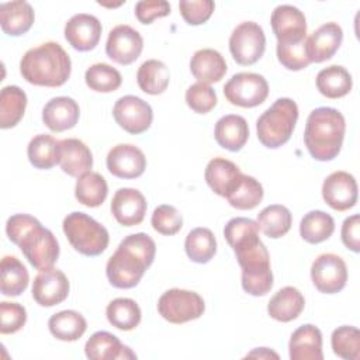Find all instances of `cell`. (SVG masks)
<instances>
[{"mask_svg":"<svg viewBox=\"0 0 360 360\" xmlns=\"http://www.w3.org/2000/svg\"><path fill=\"white\" fill-rule=\"evenodd\" d=\"M215 4L212 0H181L179 10L183 20L190 25H201L207 22L214 13Z\"/></svg>","mask_w":360,"mask_h":360,"instance_id":"obj_47","label":"cell"},{"mask_svg":"<svg viewBox=\"0 0 360 360\" xmlns=\"http://www.w3.org/2000/svg\"><path fill=\"white\" fill-rule=\"evenodd\" d=\"M143 49V39L141 34L127 24L115 25L105 42L107 56L120 65L134 63Z\"/></svg>","mask_w":360,"mask_h":360,"instance_id":"obj_13","label":"cell"},{"mask_svg":"<svg viewBox=\"0 0 360 360\" xmlns=\"http://www.w3.org/2000/svg\"><path fill=\"white\" fill-rule=\"evenodd\" d=\"M305 300L301 291L295 287L287 285L278 290L267 304L270 318L278 322H291L297 319L304 311Z\"/></svg>","mask_w":360,"mask_h":360,"instance_id":"obj_29","label":"cell"},{"mask_svg":"<svg viewBox=\"0 0 360 360\" xmlns=\"http://www.w3.org/2000/svg\"><path fill=\"white\" fill-rule=\"evenodd\" d=\"M6 233L37 270L51 269L56 263L59 257L58 239L32 215H11L6 222Z\"/></svg>","mask_w":360,"mask_h":360,"instance_id":"obj_3","label":"cell"},{"mask_svg":"<svg viewBox=\"0 0 360 360\" xmlns=\"http://www.w3.org/2000/svg\"><path fill=\"white\" fill-rule=\"evenodd\" d=\"M62 228L72 248L84 256H98L108 246V231L84 212L73 211L68 214L63 219Z\"/></svg>","mask_w":360,"mask_h":360,"instance_id":"obj_7","label":"cell"},{"mask_svg":"<svg viewBox=\"0 0 360 360\" xmlns=\"http://www.w3.org/2000/svg\"><path fill=\"white\" fill-rule=\"evenodd\" d=\"M342 242L354 253L360 252V215L353 214L347 217L342 224Z\"/></svg>","mask_w":360,"mask_h":360,"instance_id":"obj_50","label":"cell"},{"mask_svg":"<svg viewBox=\"0 0 360 360\" xmlns=\"http://www.w3.org/2000/svg\"><path fill=\"white\" fill-rule=\"evenodd\" d=\"M107 169L118 179H136L146 169V158L143 152L131 143H118L112 146L107 155Z\"/></svg>","mask_w":360,"mask_h":360,"instance_id":"obj_17","label":"cell"},{"mask_svg":"<svg viewBox=\"0 0 360 360\" xmlns=\"http://www.w3.org/2000/svg\"><path fill=\"white\" fill-rule=\"evenodd\" d=\"M311 280L319 292L336 294L342 291L347 281L345 260L335 253L319 255L312 262Z\"/></svg>","mask_w":360,"mask_h":360,"instance_id":"obj_11","label":"cell"},{"mask_svg":"<svg viewBox=\"0 0 360 360\" xmlns=\"http://www.w3.org/2000/svg\"><path fill=\"white\" fill-rule=\"evenodd\" d=\"M305 41L297 44H277V59L285 69L301 70L311 63L307 56Z\"/></svg>","mask_w":360,"mask_h":360,"instance_id":"obj_46","label":"cell"},{"mask_svg":"<svg viewBox=\"0 0 360 360\" xmlns=\"http://www.w3.org/2000/svg\"><path fill=\"white\" fill-rule=\"evenodd\" d=\"M108 322L120 330H132L141 322V308L131 298H115L105 309Z\"/></svg>","mask_w":360,"mask_h":360,"instance_id":"obj_40","label":"cell"},{"mask_svg":"<svg viewBox=\"0 0 360 360\" xmlns=\"http://www.w3.org/2000/svg\"><path fill=\"white\" fill-rule=\"evenodd\" d=\"M170 14V4L166 0H143L135 4V15L141 24H150L153 20Z\"/></svg>","mask_w":360,"mask_h":360,"instance_id":"obj_49","label":"cell"},{"mask_svg":"<svg viewBox=\"0 0 360 360\" xmlns=\"http://www.w3.org/2000/svg\"><path fill=\"white\" fill-rule=\"evenodd\" d=\"M184 250L191 262L208 263L217 253V240L212 231L201 226L191 229L186 236Z\"/></svg>","mask_w":360,"mask_h":360,"instance_id":"obj_39","label":"cell"},{"mask_svg":"<svg viewBox=\"0 0 360 360\" xmlns=\"http://www.w3.org/2000/svg\"><path fill=\"white\" fill-rule=\"evenodd\" d=\"M322 198L335 211H347L357 202V183L353 174L338 170L330 173L322 184Z\"/></svg>","mask_w":360,"mask_h":360,"instance_id":"obj_15","label":"cell"},{"mask_svg":"<svg viewBox=\"0 0 360 360\" xmlns=\"http://www.w3.org/2000/svg\"><path fill=\"white\" fill-rule=\"evenodd\" d=\"M291 360H322V333L315 325L307 323L297 328L288 342Z\"/></svg>","mask_w":360,"mask_h":360,"instance_id":"obj_25","label":"cell"},{"mask_svg":"<svg viewBox=\"0 0 360 360\" xmlns=\"http://www.w3.org/2000/svg\"><path fill=\"white\" fill-rule=\"evenodd\" d=\"M69 280L62 270H41L32 283V298L41 307H53L63 302L69 295Z\"/></svg>","mask_w":360,"mask_h":360,"instance_id":"obj_16","label":"cell"},{"mask_svg":"<svg viewBox=\"0 0 360 360\" xmlns=\"http://www.w3.org/2000/svg\"><path fill=\"white\" fill-rule=\"evenodd\" d=\"M263 186L252 176L243 174L236 188L226 197L231 207L236 210H253L263 200Z\"/></svg>","mask_w":360,"mask_h":360,"instance_id":"obj_41","label":"cell"},{"mask_svg":"<svg viewBox=\"0 0 360 360\" xmlns=\"http://www.w3.org/2000/svg\"><path fill=\"white\" fill-rule=\"evenodd\" d=\"M112 117L124 131L139 135L149 129L153 121V111L145 100L128 94L115 101Z\"/></svg>","mask_w":360,"mask_h":360,"instance_id":"obj_12","label":"cell"},{"mask_svg":"<svg viewBox=\"0 0 360 360\" xmlns=\"http://www.w3.org/2000/svg\"><path fill=\"white\" fill-rule=\"evenodd\" d=\"M152 228L165 236L176 235L183 226V217L179 210L169 204H162L155 208L150 218Z\"/></svg>","mask_w":360,"mask_h":360,"instance_id":"obj_44","label":"cell"},{"mask_svg":"<svg viewBox=\"0 0 360 360\" xmlns=\"http://www.w3.org/2000/svg\"><path fill=\"white\" fill-rule=\"evenodd\" d=\"M248 357H259V359H269V357H274L278 359V354L269 350L267 347H259L250 353H248Z\"/></svg>","mask_w":360,"mask_h":360,"instance_id":"obj_51","label":"cell"},{"mask_svg":"<svg viewBox=\"0 0 360 360\" xmlns=\"http://www.w3.org/2000/svg\"><path fill=\"white\" fill-rule=\"evenodd\" d=\"M335 231L333 218L321 210H314L307 212L300 222V235L301 238L311 243H321L332 236Z\"/></svg>","mask_w":360,"mask_h":360,"instance_id":"obj_38","label":"cell"},{"mask_svg":"<svg viewBox=\"0 0 360 360\" xmlns=\"http://www.w3.org/2000/svg\"><path fill=\"white\" fill-rule=\"evenodd\" d=\"M84 80L87 87L97 93L115 91L122 83L121 73L108 63H94L87 68Z\"/></svg>","mask_w":360,"mask_h":360,"instance_id":"obj_42","label":"cell"},{"mask_svg":"<svg viewBox=\"0 0 360 360\" xmlns=\"http://www.w3.org/2000/svg\"><path fill=\"white\" fill-rule=\"evenodd\" d=\"M330 345L338 357L357 360L360 357V330L350 325L339 326L332 332Z\"/></svg>","mask_w":360,"mask_h":360,"instance_id":"obj_43","label":"cell"},{"mask_svg":"<svg viewBox=\"0 0 360 360\" xmlns=\"http://www.w3.org/2000/svg\"><path fill=\"white\" fill-rule=\"evenodd\" d=\"M270 22L277 44H297L307 39L305 15L294 6H277L271 13Z\"/></svg>","mask_w":360,"mask_h":360,"instance_id":"obj_14","label":"cell"},{"mask_svg":"<svg viewBox=\"0 0 360 360\" xmlns=\"http://www.w3.org/2000/svg\"><path fill=\"white\" fill-rule=\"evenodd\" d=\"M30 276L15 256H4L0 263V290L3 295L18 297L28 287Z\"/></svg>","mask_w":360,"mask_h":360,"instance_id":"obj_31","label":"cell"},{"mask_svg":"<svg viewBox=\"0 0 360 360\" xmlns=\"http://www.w3.org/2000/svg\"><path fill=\"white\" fill-rule=\"evenodd\" d=\"M266 35L255 21H243L235 27L229 37V51L233 60L249 66L256 63L264 53Z\"/></svg>","mask_w":360,"mask_h":360,"instance_id":"obj_9","label":"cell"},{"mask_svg":"<svg viewBox=\"0 0 360 360\" xmlns=\"http://www.w3.org/2000/svg\"><path fill=\"white\" fill-rule=\"evenodd\" d=\"M49 332L59 340L75 342L83 336L87 322L82 314L73 309H65L53 314L48 321Z\"/></svg>","mask_w":360,"mask_h":360,"instance_id":"obj_33","label":"cell"},{"mask_svg":"<svg viewBox=\"0 0 360 360\" xmlns=\"http://www.w3.org/2000/svg\"><path fill=\"white\" fill-rule=\"evenodd\" d=\"M155 240L143 232L125 236L105 266L110 284L115 288H134L153 263Z\"/></svg>","mask_w":360,"mask_h":360,"instance_id":"obj_2","label":"cell"},{"mask_svg":"<svg viewBox=\"0 0 360 360\" xmlns=\"http://www.w3.org/2000/svg\"><path fill=\"white\" fill-rule=\"evenodd\" d=\"M27 156L35 169L48 170L59 163V141L52 135L38 134L30 141Z\"/></svg>","mask_w":360,"mask_h":360,"instance_id":"obj_36","label":"cell"},{"mask_svg":"<svg viewBox=\"0 0 360 360\" xmlns=\"http://www.w3.org/2000/svg\"><path fill=\"white\" fill-rule=\"evenodd\" d=\"M34 8L28 1L15 0L0 6V25L4 34L20 37L25 34L34 24Z\"/></svg>","mask_w":360,"mask_h":360,"instance_id":"obj_28","label":"cell"},{"mask_svg":"<svg viewBox=\"0 0 360 360\" xmlns=\"http://www.w3.org/2000/svg\"><path fill=\"white\" fill-rule=\"evenodd\" d=\"M226 69L228 66L224 56L211 48L195 51L190 60L191 75L198 80V83L204 84L219 82L225 76Z\"/></svg>","mask_w":360,"mask_h":360,"instance_id":"obj_27","label":"cell"},{"mask_svg":"<svg viewBox=\"0 0 360 360\" xmlns=\"http://www.w3.org/2000/svg\"><path fill=\"white\" fill-rule=\"evenodd\" d=\"M111 214L122 226L139 225L146 214V198L143 194L131 187H122L115 191L111 200Z\"/></svg>","mask_w":360,"mask_h":360,"instance_id":"obj_19","label":"cell"},{"mask_svg":"<svg viewBox=\"0 0 360 360\" xmlns=\"http://www.w3.org/2000/svg\"><path fill=\"white\" fill-rule=\"evenodd\" d=\"M108 194L105 179L97 172H86L77 177L75 186L76 200L89 208L100 207Z\"/></svg>","mask_w":360,"mask_h":360,"instance_id":"obj_32","label":"cell"},{"mask_svg":"<svg viewBox=\"0 0 360 360\" xmlns=\"http://www.w3.org/2000/svg\"><path fill=\"white\" fill-rule=\"evenodd\" d=\"M158 311L167 322L180 325L198 319L205 311V302L195 291L172 288L160 295Z\"/></svg>","mask_w":360,"mask_h":360,"instance_id":"obj_8","label":"cell"},{"mask_svg":"<svg viewBox=\"0 0 360 360\" xmlns=\"http://www.w3.org/2000/svg\"><path fill=\"white\" fill-rule=\"evenodd\" d=\"M84 353L90 360L136 359V354L128 346L122 345L115 335L107 330L94 332L84 345Z\"/></svg>","mask_w":360,"mask_h":360,"instance_id":"obj_23","label":"cell"},{"mask_svg":"<svg viewBox=\"0 0 360 360\" xmlns=\"http://www.w3.org/2000/svg\"><path fill=\"white\" fill-rule=\"evenodd\" d=\"M27 94L18 86H6L0 91V127L8 129L15 127L24 117Z\"/></svg>","mask_w":360,"mask_h":360,"instance_id":"obj_35","label":"cell"},{"mask_svg":"<svg viewBox=\"0 0 360 360\" xmlns=\"http://www.w3.org/2000/svg\"><path fill=\"white\" fill-rule=\"evenodd\" d=\"M214 138L221 148L229 152H239L248 142L249 125L242 115H224L215 124Z\"/></svg>","mask_w":360,"mask_h":360,"instance_id":"obj_26","label":"cell"},{"mask_svg":"<svg viewBox=\"0 0 360 360\" xmlns=\"http://www.w3.org/2000/svg\"><path fill=\"white\" fill-rule=\"evenodd\" d=\"M70 56L53 41L28 49L20 60V73L22 79L34 86H63L70 77Z\"/></svg>","mask_w":360,"mask_h":360,"instance_id":"obj_4","label":"cell"},{"mask_svg":"<svg viewBox=\"0 0 360 360\" xmlns=\"http://www.w3.org/2000/svg\"><path fill=\"white\" fill-rule=\"evenodd\" d=\"M298 120V105L288 97L277 98L256 121L259 142L277 149L288 142Z\"/></svg>","mask_w":360,"mask_h":360,"instance_id":"obj_6","label":"cell"},{"mask_svg":"<svg viewBox=\"0 0 360 360\" xmlns=\"http://www.w3.org/2000/svg\"><path fill=\"white\" fill-rule=\"evenodd\" d=\"M352 75L340 65H330L316 75V89L328 98H340L350 93Z\"/></svg>","mask_w":360,"mask_h":360,"instance_id":"obj_30","label":"cell"},{"mask_svg":"<svg viewBox=\"0 0 360 360\" xmlns=\"http://www.w3.org/2000/svg\"><path fill=\"white\" fill-rule=\"evenodd\" d=\"M343 31L338 22H326L314 31L305 41V51L309 62L321 63L330 59L339 49Z\"/></svg>","mask_w":360,"mask_h":360,"instance_id":"obj_20","label":"cell"},{"mask_svg":"<svg viewBox=\"0 0 360 360\" xmlns=\"http://www.w3.org/2000/svg\"><path fill=\"white\" fill-rule=\"evenodd\" d=\"M243 173L231 160L225 158H214L208 162L204 177L208 187L219 197L226 198L232 194L242 179Z\"/></svg>","mask_w":360,"mask_h":360,"instance_id":"obj_21","label":"cell"},{"mask_svg":"<svg viewBox=\"0 0 360 360\" xmlns=\"http://www.w3.org/2000/svg\"><path fill=\"white\" fill-rule=\"evenodd\" d=\"M259 229L271 239L284 236L292 224V215L290 210L281 204H271L263 208L257 214Z\"/></svg>","mask_w":360,"mask_h":360,"instance_id":"obj_37","label":"cell"},{"mask_svg":"<svg viewBox=\"0 0 360 360\" xmlns=\"http://www.w3.org/2000/svg\"><path fill=\"white\" fill-rule=\"evenodd\" d=\"M101 31L103 27L97 17L79 13L70 17L65 24V39L73 49L87 52L97 46Z\"/></svg>","mask_w":360,"mask_h":360,"instance_id":"obj_18","label":"cell"},{"mask_svg":"<svg viewBox=\"0 0 360 360\" xmlns=\"http://www.w3.org/2000/svg\"><path fill=\"white\" fill-rule=\"evenodd\" d=\"M224 96L232 104L243 108H253L264 103L269 96L267 80L252 72L233 75L224 86Z\"/></svg>","mask_w":360,"mask_h":360,"instance_id":"obj_10","label":"cell"},{"mask_svg":"<svg viewBox=\"0 0 360 360\" xmlns=\"http://www.w3.org/2000/svg\"><path fill=\"white\" fill-rule=\"evenodd\" d=\"M259 231L257 222L245 217L229 219L224 228V236L242 269V288L253 297L266 295L273 287L270 255Z\"/></svg>","mask_w":360,"mask_h":360,"instance_id":"obj_1","label":"cell"},{"mask_svg":"<svg viewBox=\"0 0 360 360\" xmlns=\"http://www.w3.org/2000/svg\"><path fill=\"white\" fill-rule=\"evenodd\" d=\"M217 93L210 84L194 83L186 90V103L197 114H207L217 105Z\"/></svg>","mask_w":360,"mask_h":360,"instance_id":"obj_45","label":"cell"},{"mask_svg":"<svg viewBox=\"0 0 360 360\" xmlns=\"http://www.w3.org/2000/svg\"><path fill=\"white\" fill-rule=\"evenodd\" d=\"M345 131L346 121L339 110L318 107L307 118L304 143L315 160H333L340 153Z\"/></svg>","mask_w":360,"mask_h":360,"instance_id":"obj_5","label":"cell"},{"mask_svg":"<svg viewBox=\"0 0 360 360\" xmlns=\"http://www.w3.org/2000/svg\"><path fill=\"white\" fill-rule=\"evenodd\" d=\"M79 117V104L66 96L51 98L42 108V121L52 132H63L73 128Z\"/></svg>","mask_w":360,"mask_h":360,"instance_id":"obj_22","label":"cell"},{"mask_svg":"<svg viewBox=\"0 0 360 360\" xmlns=\"http://www.w3.org/2000/svg\"><path fill=\"white\" fill-rule=\"evenodd\" d=\"M0 332L10 335L18 332L27 322V311L18 302H0Z\"/></svg>","mask_w":360,"mask_h":360,"instance_id":"obj_48","label":"cell"},{"mask_svg":"<svg viewBox=\"0 0 360 360\" xmlns=\"http://www.w3.org/2000/svg\"><path fill=\"white\" fill-rule=\"evenodd\" d=\"M59 165L66 174L79 177L93 167L91 150L80 139H62L59 141Z\"/></svg>","mask_w":360,"mask_h":360,"instance_id":"obj_24","label":"cell"},{"mask_svg":"<svg viewBox=\"0 0 360 360\" xmlns=\"http://www.w3.org/2000/svg\"><path fill=\"white\" fill-rule=\"evenodd\" d=\"M136 82L143 93L150 96L162 94L170 82L169 68L158 59L145 60L136 72Z\"/></svg>","mask_w":360,"mask_h":360,"instance_id":"obj_34","label":"cell"}]
</instances>
